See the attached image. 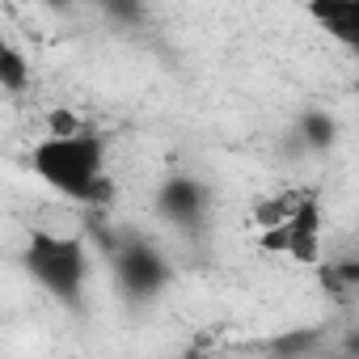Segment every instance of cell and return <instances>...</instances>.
<instances>
[{"label": "cell", "instance_id": "obj_1", "mask_svg": "<svg viewBox=\"0 0 359 359\" xmlns=\"http://www.w3.org/2000/svg\"><path fill=\"white\" fill-rule=\"evenodd\" d=\"M30 169L39 182H47L55 195H64L76 208H102L114 195V182L106 173V144L89 127L68 131V135L47 131L30 148Z\"/></svg>", "mask_w": 359, "mask_h": 359}, {"label": "cell", "instance_id": "obj_2", "mask_svg": "<svg viewBox=\"0 0 359 359\" xmlns=\"http://www.w3.org/2000/svg\"><path fill=\"white\" fill-rule=\"evenodd\" d=\"M30 279L60 300L64 309L81 313L85 309V283H89V245L81 233H64V229H34L22 254Z\"/></svg>", "mask_w": 359, "mask_h": 359}, {"label": "cell", "instance_id": "obj_3", "mask_svg": "<svg viewBox=\"0 0 359 359\" xmlns=\"http://www.w3.org/2000/svg\"><path fill=\"white\" fill-rule=\"evenodd\" d=\"M258 245L262 254H283L292 262H304V266H317L321 262V250H325V216H321V199L300 191L296 208L271 224V229H258Z\"/></svg>", "mask_w": 359, "mask_h": 359}, {"label": "cell", "instance_id": "obj_4", "mask_svg": "<svg viewBox=\"0 0 359 359\" xmlns=\"http://www.w3.org/2000/svg\"><path fill=\"white\" fill-rule=\"evenodd\" d=\"M106 258H110V266H114L118 287H123L131 300H156V296L165 292V283H169V262H165V254H161L148 237H140V233H118Z\"/></svg>", "mask_w": 359, "mask_h": 359}, {"label": "cell", "instance_id": "obj_5", "mask_svg": "<svg viewBox=\"0 0 359 359\" xmlns=\"http://www.w3.org/2000/svg\"><path fill=\"white\" fill-rule=\"evenodd\" d=\"M212 212V191L191 173H173L156 191V216L177 229H199Z\"/></svg>", "mask_w": 359, "mask_h": 359}, {"label": "cell", "instance_id": "obj_6", "mask_svg": "<svg viewBox=\"0 0 359 359\" xmlns=\"http://www.w3.org/2000/svg\"><path fill=\"white\" fill-rule=\"evenodd\" d=\"M304 13L330 43L359 55V0H304Z\"/></svg>", "mask_w": 359, "mask_h": 359}, {"label": "cell", "instance_id": "obj_7", "mask_svg": "<svg viewBox=\"0 0 359 359\" xmlns=\"http://www.w3.org/2000/svg\"><path fill=\"white\" fill-rule=\"evenodd\" d=\"M334 140H338V118H334L330 110H304V114H300V123H296V144H300L304 152H325V148H334Z\"/></svg>", "mask_w": 359, "mask_h": 359}, {"label": "cell", "instance_id": "obj_8", "mask_svg": "<svg viewBox=\"0 0 359 359\" xmlns=\"http://www.w3.org/2000/svg\"><path fill=\"white\" fill-rule=\"evenodd\" d=\"M271 355H313V351H330L325 334L321 330H292V334H279L266 342Z\"/></svg>", "mask_w": 359, "mask_h": 359}, {"label": "cell", "instance_id": "obj_9", "mask_svg": "<svg viewBox=\"0 0 359 359\" xmlns=\"http://www.w3.org/2000/svg\"><path fill=\"white\" fill-rule=\"evenodd\" d=\"M0 85H5L9 97H22L26 85H30V64H26V55H22L18 47H5V51H0Z\"/></svg>", "mask_w": 359, "mask_h": 359}, {"label": "cell", "instance_id": "obj_10", "mask_svg": "<svg viewBox=\"0 0 359 359\" xmlns=\"http://www.w3.org/2000/svg\"><path fill=\"white\" fill-rule=\"evenodd\" d=\"M43 5H47V9H55V13H64V9L72 5V0H43Z\"/></svg>", "mask_w": 359, "mask_h": 359}]
</instances>
